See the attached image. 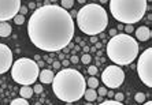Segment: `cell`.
<instances>
[{
    "instance_id": "cell-21",
    "label": "cell",
    "mask_w": 152,
    "mask_h": 105,
    "mask_svg": "<svg viewBox=\"0 0 152 105\" xmlns=\"http://www.w3.org/2000/svg\"><path fill=\"white\" fill-rule=\"evenodd\" d=\"M134 100H136V102H141V104H144L145 102V94L144 93H136Z\"/></svg>"
},
{
    "instance_id": "cell-28",
    "label": "cell",
    "mask_w": 152,
    "mask_h": 105,
    "mask_svg": "<svg viewBox=\"0 0 152 105\" xmlns=\"http://www.w3.org/2000/svg\"><path fill=\"white\" fill-rule=\"evenodd\" d=\"M125 30H126V34H130V33L134 30V28H133V25H126V26H125Z\"/></svg>"
},
{
    "instance_id": "cell-4",
    "label": "cell",
    "mask_w": 152,
    "mask_h": 105,
    "mask_svg": "<svg viewBox=\"0 0 152 105\" xmlns=\"http://www.w3.org/2000/svg\"><path fill=\"white\" fill-rule=\"evenodd\" d=\"M107 56L115 66H129L138 56V42L130 34L119 33L107 44Z\"/></svg>"
},
{
    "instance_id": "cell-12",
    "label": "cell",
    "mask_w": 152,
    "mask_h": 105,
    "mask_svg": "<svg viewBox=\"0 0 152 105\" xmlns=\"http://www.w3.org/2000/svg\"><path fill=\"white\" fill-rule=\"evenodd\" d=\"M53 78H55V74L52 72L51 70H42V71H40V74H39V79H40V82L41 83H52V81H53Z\"/></svg>"
},
{
    "instance_id": "cell-36",
    "label": "cell",
    "mask_w": 152,
    "mask_h": 105,
    "mask_svg": "<svg viewBox=\"0 0 152 105\" xmlns=\"http://www.w3.org/2000/svg\"><path fill=\"white\" fill-rule=\"evenodd\" d=\"M64 53H59V60H64Z\"/></svg>"
},
{
    "instance_id": "cell-33",
    "label": "cell",
    "mask_w": 152,
    "mask_h": 105,
    "mask_svg": "<svg viewBox=\"0 0 152 105\" xmlns=\"http://www.w3.org/2000/svg\"><path fill=\"white\" fill-rule=\"evenodd\" d=\"M117 29H110V35L111 37H114V35H117Z\"/></svg>"
},
{
    "instance_id": "cell-14",
    "label": "cell",
    "mask_w": 152,
    "mask_h": 105,
    "mask_svg": "<svg viewBox=\"0 0 152 105\" xmlns=\"http://www.w3.org/2000/svg\"><path fill=\"white\" fill-rule=\"evenodd\" d=\"M33 89L30 88V86H22L21 90H19V94H21L22 98H25V100H28V98L33 97Z\"/></svg>"
},
{
    "instance_id": "cell-6",
    "label": "cell",
    "mask_w": 152,
    "mask_h": 105,
    "mask_svg": "<svg viewBox=\"0 0 152 105\" xmlns=\"http://www.w3.org/2000/svg\"><path fill=\"white\" fill-rule=\"evenodd\" d=\"M40 67L34 60L29 57H21L12 63L11 67V77L17 83L22 86H30L39 78Z\"/></svg>"
},
{
    "instance_id": "cell-17",
    "label": "cell",
    "mask_w": 152,
    "mask_h": 105,
    "mask_svg": "<svg viewBox=\"0 0 152 105\" xmlns=\"http://www.w3.org/2000/svg\"><path fill=\"white\" fill-rule=\"evenodd\" d=\"M73 6H74V0H62V3H60V7L64 8L66 11L69 8H71Z\"/></svg>"
},
{
    "instance_id": "cell-41",
    "label": "cell",
    "mask_w": 152,
    "mask_h": 105,
    "mask_svg": "<svg viewBox=\"0 0 152 105\" xmlns=\"http://www.w3.org/2000/svg\"><path fill=\"white\" fill-rule=\"evenodd\" d=\"M67 105H71V102H67Z\"/></svg>"
},
{
    "instance_id": "cell-19",
    "label": "cell",
    "mask_w": 152,
    "mask_h": 105,
    "mask_svg": "<svg viewBox=\"0 0 152 105\" xmlns=\"http://www.w3.org/2000/svg\"><path fill=\"white\" fill-rule=\"evenodd\" d=\"M80 60H81V62H82L84 64H89L91 62H92V56H91L89 53H84V55L81 56V59H80Z\"/></svg>"
},
{
    "instance_id": "cell-27",
    "label": "cell",
    "mask_w": 152,
    "mask_h": 105,
    "mask_svg": "<svg viewBox=\"0 0 152 105\" xmlns=\"http://www.w3.org/2000/svg\"><path fill=\"white\" fill-rule=\"evenodd\" d=\"M107 93H108V91H107L106 86H104V88H99V91H97V94L99 96H107Z\"/></svg>"
},
{
    "instance_id": "cell-31",
    "label": "cell",
    "mask_w": 152,
    "mask_h": 105,
    "mask_svg": "<svg viewBox=\"0 0 152 105\" xmlns=\"http://www.w3.org/2000/svg\"><path fill=\"white\" fill-rule=\"evenodd\" d=\"M52 67L55 68V70H59L60 67H62V64H60V62H53V63H52Z\"/></svg>"
},
{
    "instance_id": "cell-7",
    "label": "cell",
    "mask_w": 152,
    "mask_h": 105,
    "mask_svg": "<svg viewBox=\"0 0 152 105\" xmlns=\"http://www.w3.org/2000/svg\"><path fill=\"white\" fill-rule=\"evenodd\" d=\"M137 74L138 78L147 88H152V48H147L138 56L137 62Z\"/></svg>"
},
{
    "instance_id": "cell-30",
    "label": "cell",
    "mask_w": 152,
    "mask_h": 105,
    "mask_svg": "<svg viewBox=\"0 0 152 105\" xmlns=\"http://www.w3.org/2000/svg\"><path fill=\"white\" fill-rule=\"evenodd\" d=\"M60 64H62L64 68H69V64H70V62H69L67 59H64V60H62V62H60Z\"/></svg>"
},
{
    "instance_id": "cell-3",
    "label": "cell",
    "mask_w": 152,
    "mask_h": 105,
    "mask_svg": "<svg viewBox=\"0 0 152 105\" xmlns=\"http://www.w3.org/2000/svg\"><path fill=\"white\" fill-rule=\"evenodd\" d=\"M77 25L82 33L91 37L102 34L108 25V14L102 4H85L77 14Z\"/></svg>"
},
{
    "instance_id": "cell-15",
    "label": "cell",
    "mask_w": 152,
    "mask_h": 105,
    "mask_svg": "<svg viewBox=\"0 0 152 105\" xmlns=\"http://www.w3.org/2000/svg\"><path fill=\"white\" fill-rule=\"evenodd\" d=\"M84 97H85V100H86V102H92L97 98V91H96L95 89H88V90H85Z\"/></svg>"
},
{
    "instance_id": "cell-23",
    "label": "cell",
    "mask_w": 152,
    "mask_h": 105,
    "mask_svg": "<svg viewBox=\"0 0 152 105\" xmlns=\"http://www.w3.org/2000/svg\"><path fill=\"white\" fill-rule=\"evenodd\" d=\"M88 74L91 77H95L96 74H97V67L96 66H89L88 67Z\"/></svg>"
},
{
    "instance_id": "cell-9",
    "label": "cell",
    "mask_w": 152,
    "mask_h": 105,
    "mask_svg": "<svg viewBox=\"0 0 152 105\" xmlns=\"http://www.w3.org/2000/svg\"><path fill=\"white\" fill-rule=\"evenodd\" d=\"M21 1L19 0H0V22L14 19L19 14Z\"/></svg>"
},
{
    "instance_id": "cell-32",
    "label": "cell",
    "mask_w": 152,
    "mask_h": 105,
    "mask_svg": "<svg viewBox=\"0 0 152 105\" xmlns=\"http://www.w3.org/2000/svg\"><path fill=\"white\" fill-rule=\"evenodd\" d=\"M81 51H82V52H85V53H88L89 51H91V48H89L88 45H85V46H82V48H81Z\"/></svg>"
},
{
    "instance_id": "cell-18",
    "label": "cell",
    "mask_w": 152,
    "mask_h": 105,
    "mask_svg": "<svg viewBox=\"0 0 152 105\" xmlns=\"http://www.w3.org/2000/svg\"><path fill=\"white\" fill-rule=\"evenodd\" d=\"M10 105H30V104L28 102V100L19 97V98H15V100H12Z\"/></svg>"
},
{
    "instance_id": "cell-34",
    "label": "cell",
    "mask_w": 152,
    "mask_h": 105,
    "mask_svg": "<svg viewBox=\"0 0 152 105\" xmlns=\"http://www.w3.org/2000/svg\"><path fill=\"white\" fill-rule=\"evenodd\" d=\"M97 37H96V35H92V37H91V42H92V44H96V42H97Z\"/></svg>"
},
{
    "instance_id": "cell-35",
    "label": "cell",
    "mask_w": 152,
    "mask_h": 105,
    "mask_svg": "<svg viewBox=\"0 0 152 105\" xmlns=\"http://www.w3.org/2000/svg\"><path fill=\"white\" fill-rule=\"evenodd\" d=\"M95 48L96 49H100V48H102V44H100V42H96V44H95Z\"/></svg>"
},
{
    "instance_id": "cell-20",
    "label": "cell",
    "mask_w": 152,
    "mask_h": 105,
    "mask_svg": "<svg viewBox=\"0 0 152 105\" xmlns=\"http://www.w3.org/2000/svg\"><path fill=\"white\" fill-rule=\"evenodd\" d=\"M23 22H25V15H21V14L15 15V18H14L15 25H23Z\"/></svg>"
},
{
    "instance_id": "cell-22",
    "label": "cell",
    "mask_w": 152,
    "mask_h": 105,
    "mask_svg": "<svg viewBox=\"0 0 152 105\" xmlns=\"http://www.w3.org/2000/svg\"><path fill=\"white\" fill-rule=\"evenodd\" d=\"M99 105H124V104L119 101H115V100H106V101L100 102Z\"/></svg>"
},
{
    "instance_id": "cell-5",
    "label": "cell",
    "mask_w": 152,
    "mask_h": 105,
    "mask_svg": "<svg viewBox=\"0 0 152 105\" xmlns=\"http://www.w3.org/2000/svg\"><path fill=\"white\" fill-rule=\"evenodd\" d=\"M148 8L145 0H111L110 11L113 17L121 23L133 25L144 18Z\"/></svg>"
},
{
    "instance_id": "cell-40",
    "label": "cell",
    "mask_w": 152,
    "mask_h": 105,
    "mask_svg": "<svg viewBox=\"0 0 152 105\" xmlns=\"http://www.w3.org/2000/svg\"><path fill=\"white\" fill-rule=\"evenodd\" d=\"M85 105H92V104H91V102H86V104H85Z\"/></svg>"
},
{
    "instance_id": "cell-38",
    "label": "cell",
    "mask_w": 152,
    "mask_h": 105,
    "mask_svg": "<svg viewBox=\"0 0 152 105\" xmlns=\"http://www.w3.org/2000/svg\"><path fill=\"white\" fill-rule=\"evenodd\" d=\"M142 105H152V101H147V102H144Z\"/></svg>"
},
{
    "instance_id": "cell-26",
    "label": "cell",
    "mask_w": 152,
    "mask_h": 105,
    "mask_svg": "<svg viewBox=\"0 0 152 105\" xmlns=\"http://www.w3.org/2000/svg\"><path fill=\"white\" fill-rule=\"evenodd\" d=\"M70 63H73V64H77L78 62H80V57L77 56V55H71V57H70V60H69Z\"/></svg>"
},
{
    "instance_id": "cell-16",
    "label": "cell",
    "mask_w": 152,
    "mask_h": 105,
    "mask_svg": "<svg viewBox=\"0 0 152 105\" xmlns=\"http://www.w3.org/2000/svg\"><path fill=\"white\" fill-rule=\"evenodd\" d=\"M88 86H89V89H96V88H99V79L97 78H95V77H91L88 79Z\"/></svg>"
},
{
    "instance_id": "cell-2",
    "label": "cell",
    "mask_w": 152,
    "mask_h": 105,
    "mask_svg": "<svg viewBox=\"0 0 152 105\" xmlns=\"http://www.w3.org/2000/svg\"><path fill=\"white\" fill-rule=\"evenodd\" d=\"M51 85L55 96L64 102H74L81 100L86 90V81L84 75L75 68L60 70L55 75Z\"/></svg>"
},
{
    "instance_id": "cell-29",
    "label": "cell",
    "mask_w": 152,
    "mask_h": 105,
    "mask_svg": "<svg viewBox=\"0 0 152 105\" xmlns=\"http://www.w3.org/2000/svg\"><path fill=\"white\" fill-rule=\"evenodd\" d=\"M19 14H21V15H26V14H28V7L21 6V8H19Z\"/></svg>"
},
{
    "instance_id": "cell-13",
    "label": "cell",
    "mask_w": 152,
    "mask_h": 105,
    "mask_svg": "<svg viewBox=\"0 0 152 105\" xmlns=\"http://www.w3.org/2000/svg\"><path fill=\"white\" fill-rule=\"evenodd\" d=\"M12 32V28L8 22H0V37H8Z\"/></svg>"
},
{
    "instance_id": "cell-37",
    "label": "cell",
    "mask_w": 152,
    "mask_h": 105,
    "mask_svg": "<svg viewBox=\"0 0 152 105\" xmlns=\"http://www.w3.org/2000/svg\"><path fill=\"white\" fill-rule=\"evenodd\" d=\"M29 7H30V8H34L36 4H34V3H30V4H29Z\"/></svg>"
},
{
    "instance_id": "cell-24",
    "label": "cell",
    "mask_w": 152,
    "mask_h": 105,
    "mask_svg": "<svg viewBox=\"0 0 152 105\" xmlns=\"http://www.w3.org/2000/svg\"><path fill=\"white\" fill-rule=\"evenodd\" d=\"M114 100L122 102L125 100V94H122V93H115V94H114Z\"/></svg>"
},
{
    "instance_id": "cell-8",
    "label": "cell",
    "mask_w": 152,
    "mask_h": 105,
    "mask_svg": "<svg viewBox=\"0 0 152 105\" xmlns=\"http://www.w3.org/2000/svg\"><path fill=\"white\" fill-rule=\"evenodd\" d=\"M102 81L106 88L118 89L125 81V72L119 66H107L102 74Z\"/></svg>"
},
{
    "instance_id": "cell-11",
    "label": "cell",
    "mask_w": 152,
    "mask_h": 105,
    "mask_svg": "<svg viewBox=\"0 0 152 105\" xmlns=\"http://www.w3.org/2000/svg\"><path fill=\"white\" fill-rule=\"evenodd\" d=\"M151 38V30L148 26H140L138 29H136V41H148Z\"/></svg>"
},
{
    "instance_id": "cell-1",
    "label": "cell",
    "mask_w": 152,
    "mask_h": 105,
    "mask_svg": "<svg viewBox=\"0 0 152 105\" xmlns=\"http://www.w3.org/2000/svg\"><path fill=\"white\" fill-rule=\"evenodd\" d=\"M28 34L36 48L50 53L59 52L67 48L74 37V21L60 6L44 4L29 18Z\"/></svg>"
},
{
    "instance_id": "cell-25",
    "label": "cell",
    "mask_w": 152,
    "mask_h": 105,
    "mask_svg": "<svg viewBox=\"0 0 152 105\" xmlns=\"http://www.w3.org/2000/svg\"><path fill=\"white\" fill-rule=\"evenodd\" d=\"M33 91H34V93H37V94H41V93H42V86L40 83L34 85V86H33Z\"/></svg>"
},
{
    "instance_id": "cell-39",
    "label": "cell",
    "mask_w": 152,
    "mask_h": 105,
    "mask_svg": "<svg viewBox=\"0 0 152 105\" xmlns=\"http://www.w3.org/2000/svg\"><path fill=\"white\" fill-rule=\"evenodd\" d=\"M37 64H39V67H42V66H44V62H39Z\"/></svg>"
},
{
    "instance_id": "cell-10",
    "label": "cell",
    "mask_w": 152,
    "mask_h": 105,
    "mask_svg": "<svg viewBox=\"0 0 152 105\" xmlns=\"http://www.w3.org/2000/svg\"><path fill=\"white\" fill-rule=\"evenodd\" d=\"M12 52L8 45L6 44H0V75L4 72H7L12 67Z\"/></svg>"
}]
</instances>
